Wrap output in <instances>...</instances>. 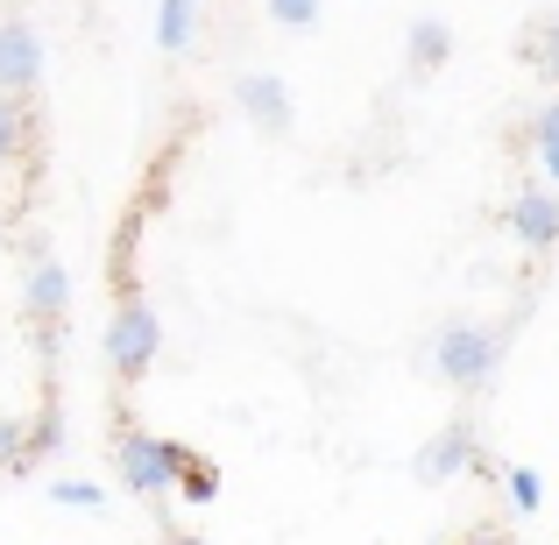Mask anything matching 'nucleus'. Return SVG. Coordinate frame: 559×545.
I'll list each match as a JSON object with an SVG mask.
<instances>
[{
  "label": "nucleus",
  "instance_id": "f257e3e1",
  "mask_svg": "<svg viewBox=\"0 0 559 545\" xmlns=\"http://www.w3.org/2000/svg\"><path fill=\"white\" fill-rule=\"evenodd\" d=\"M503 347H510V333L489 327V319H447L432 333V368L453 390H489L496 368H503Z\"/></svg>",
  "mask_w": 559,
  "mask_h": 545
},
{
  "label": "nucleus",
  "instance_id": "f03ea898",
  "mask_svg": "<svg viewBox=\"0 0 559 545\" xmlns=\"http://www.w3.org/2000/svg\"><path fill=\"white\" fill-rule=\"evenodd\" d=\"M156 355H164V319L135 284H121V305L107 319V376L128 390V382H142L156 368Z\"/></svg>",
  "mask_w": 559,
  "mask_h": 545
},
{
  "label": "nucleus",
  "instance_id": "7ed1b4c3",
  "mask_svg": "<svg viewBox=\"0 0 559 545\" xmlns=\"http://www.w3.org/2000/svg\"><path fill=\"white\" fill-rule=\"evenodd\" d=\"M178 439H156L142 433V425H121V439H114V467H121V489L142 496V503H164L170 489H178Z\"/></svg>",
  "mask_w": 559,
  "mask_h": 545
},
{
  "label": "nucleus",
  "instance_id": "20e7f679",
  "mask_svg": "<svg viewBox=\"0 0 559 545\" xmlns=\"http://www.w3.org/2000/svg\"><path fill=\"white\" fill-rule=\"evenodd\" d=\"M411 475H418L425 489H439V482H453V475H489V461H481V439H475V418H447V425H439V433L418 447Z\"/></svg>",
  "mask_w": 559,
  "mask_h": 545
},
{
  "label": "nucleus",
  "instance_id": "39448f33",
  "mask_svg": "<svg viewBox=\"0 0 559 545\" xmlns=\"http://www.w3.org/2000/svg\"><path fill=\"white\" fill-rule=\"evenodd\" d=\"M234 107L262 128V135H290L298 128V107H290V85L276 71H241L234 79Z\"/></svg>",
  "mask_w": 559,
  "mask_h": 545
},
{
  "label": "nucleus",
  "instance_id": "423d86ee",
  "mask_svg": "<svg viewBox=\"0 0 559 545\" xmlns=\"http://www.w3.org/2000/svg\"><path fill=\"white\" fill-rule=\"evenodd\" d=\"M22 305H28V319H36V327H64V312H71V270L50 256V248H28Z\"/></svg>",
  "mask_w": 559,
  "mask_h": 545
},
{
  "label": "nucleus",
  "instance_id": "0eeeda50",
  "mask_svg": "<svg viewBox=\"0 0 559 545\" xmlns=\"http://www.w3.org/2000/svg\"><path fill=\"white\" fill-rule=\"evenodd\" d=\"M36 85H43V36L36 22L8 14L0 22V93H36Z\"/></svg>",
  "mask_w": 559,
  "mask_h": 545
},
{
  "label": "nucleus",
  "instance_id": "6e6552de",
  "mask_svg": "<svg viewBox=\"0 0 559 545\" xmlns=\"http://www.w3.org/2000/svg\"><path fill=\"white\" fill-rule=\"evenodd\" d=\"M503 220H510V234H518L532 256H552V248H559V191L552 185H524L518 199H510Z\"/></svg>",
  "mask_w": 559,
  "mask_h": 545
},
{
  "label": "nucleus",
  "instance_id": "1a4fd4ad",
  "mask_svg": "<svg viewBox=\"0 0 559 545\" xmlns=\"http://www.w3.org/2000/svg\"><path fill=\"white\" fill-rule=\"evenodd\" d=\"M43 128L28 114V93H0V164H36Z\"/></svg>",
  "mask_w": 559,
  "mask_h": 545
},
{
  "label": "nucleus",
  "instance_id": "9d476101",
  "mask_svg": "<svg viewBox=\"0 0 559 545\" xmlns=\"http://www.w3.org/2000/svg\"><path fill=\"white\" fill-rule=\"evenodd\" d=\"M404 57H411V71H439L453 57V28L439 22V14H418L411 36H404Z\"/></svg>",
  "mask_w": 559,
  "mask_h": 545
},
{
  "label": "nucleus",
  "instance_id": "9b49d317",
  "mask_svg": "<svg viewBox=\"0 0 559 545\" xmlns=\"http://www.w3.org/2000/svg\"><path fill=\"white\" fill-rule=\"evenodd\" d=\"M191 36H199V0H156V50L185 57Z\"/></svg>",
  "mask_w": 559,
  "mask_h": 545
},
{
  "label": "nucleus",
  "instance_id": "f8f14e48",
  "mask_svg": "<svg viewBox=\"0 0 559 545\" xmlns=\"http://www.w3.org/2000/svg\"><path fill=\"white\" fill-rule=\"evenodd\" d=\"M170 496H185L191 510H205V503H219V475H213V461H199V453H178V489Z\"/></svg>",
  "mask_w": 559,
  "mask_h": 545
},
{
  "label": "nucleus",
  "instance_id": "ddd939ff",
  "mask_svg": "<svg viewBox=\"0 0 559 545\" xmlns=\"http://www.w3.org/2000/svg\"><path fill=\"white\" fill-rule=\"evenodd\" d=\"M36 453H64V411H57V396L28 418V461H36Z\"/></svg>",
  "mask_w": 559,
  "mask_h": 545
},
{
  "label": "nucleus",
  "instance_id": "4468645a",
  "mask_svg": "<svg viewBox=\"0 0 559 545\" xmlns=\"http://www.w3.org/2000/svg\"><path fill=\"white\" fill-rule=\"evenodd\" d=\"M524 57H532V64L559 85V14H546V22H538L532 36H524Z\"/></svg>",
  "mask_w": 559,
  "mask_h": 545
},
{
  "label": "nucleus",
  "instance_id": "2eb2a0df",
  "mask_svg": "<svg viewBox=\"0 0 559 545\" xmlns=\"http://www.w3.org/2000/svg\"><path fill=\"white\" fill-rule=\"evenodd\" d=\"M503 489H510V503H518L524 518H538V510H546V482H538L532 467H503Z\"/></svg>",
  "mask_w": 559,
  "mask_h": 545
},
{
  "label": "nucleus",
  "instance_id": "dca6fc26",
  "mask_svg": "<svg viewBox=\"0 0 559 545\" xmlns=\"http://www.w3.org/2000/svg\"><path fill=\"white\" fill-rule=\"evenodd\" d=\"M22 467H28V425L0 411V475H22Z\"/></svg>",
  "mask_w": 559,
  "mask_h": 545
},
{
  "label": "nucleus",
  "instance_id": "f3484780",
  "mask_svg": "<svg viewBox=\"0 0 559 545\" xmlns=\"http://www.w3.org/2000/svg\"><path fill=\"white\" fill-rule=\"evenodd\" d=\"M50 503H64V510H107V489H99V482L64 475V482H50Z\"/></svg>",
  "mask_w": 559,
  "mask_h": 545
},
{
  "label": "nucleus",
  "instance_id": "a211bd4d",
  "mask_svg": "<svg viewBox=\"0 0 559 545\" xmlns=\"http://www.w3.org/2000/svg\"><path fill=\"white\" fill-rule=\"evenodd\" d=\"M270 22L276 28H312L319 22V0H270Z\"/></svg>",
  "mask_w": 559,
  "mask_h": 545
},
{
  "label": "nucleus",
  "instance_id": "6ab92c4d",
  "mask_svg": "<svg viewBox=\"0 0 559 545\" xmlns=\"http://www.w3.org/2000/svg\"><path fill=\"white\" fill-rule=\"evenodd\" d=\"M532 142H559V93L532 114Z\"/></svg>",
  "mask_w": 559,
  "mask_h": 545
},
{
  "label": "nucleus",
  "instance_id": "aec40b11",
  "mask_svg": "<svg viewBox=\"0 0 559 545\" xmlns=\"http://www.w3.org/2000/svg\"><path fill=\"white\" fill-rule=\"evenodd\" d=\"M461 545H510V532H503V524H475Z\"/></svg>",
  "mask_w": 559,
  "mask_h": 545
},
{
  "label": "nucleus",
  "instance_id": "412c9836",
  "mask_svg": "<svg viewBox=\"0 0 559 545\" xmlns=\"http://www.w3.org/2000/svg\"><path fill=\"white\" fill-rule=\"evenodd\" d=\"M532 150H538V170H546V178L559 185V142H532Z\"/></svg>",
  "mask_w": 559,
  "mask_h": 545
},
{
  "label": "nucleus",
  "instance_id": "4be33fe9",
  "mask_svg": "<svg viewBox=\"0 0 559 545\" xmlns=\"http://www.w3.org/2000/svg\"><path fill=\"white\" fill-rule=\"evenodd\" d=\"M170 545H213V538H199V532H170Z\"/></svg>",
  "mask_w": 559,
  "mask_h": 545
},
{
  "label": "nucleus",
  "instance_id": "5701e85b",
  "mask_svg": "<svg viewBox=\"0 0 559 545\" xmlns=\"http://www.w3.org/2000/svg\"><path fill=\"white\" fill-rule=\"evenodd\" d=\"M0 241H8V205H0Z\"/></svg>",
  "mask_w": 559,
  "mask_h": 545
}]
</instances>
